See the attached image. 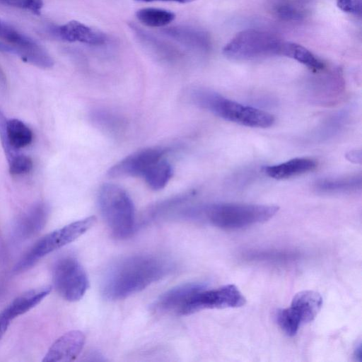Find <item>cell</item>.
<instances>
[{
  "instance_id": "2",
  "label": "cell",
  "mask_w": 362,
  "mask_h": 362,
  "mask_svg": "<svg viewBox=\"0 0 362 362\" xmlns=\"http://www.w3.org/2000/svg\"><path fill=\"white\" fill-rule=\"evenodd\" d=\"M278 211V206L271 204L216 203L190 209L187 215L203 218L220 228L233 230L264 223Z\"/></svg>"
},
{
  "instance_id": "15",
  "label": "cell",
  "mask_w": 362,
  "mask_h": 362,
  "mask_svg": "<svg viewBox=\"0 0 362 362\" xmlns=\"http://www.w3.org/2000/svg\"><path fill=\"white\" fill-rule=\"evenodd\" d=\"M201 283H187L174 287L163 293L156 301L154 308L162 313H180L189 300L197 291L205 288Z\"/></svg>"
},
{
  "instance_id": "8",
  "label": "cell",
  "mask_w": 362,
  "mask_h": 362,
  "mask_svg": "<svg viewBox=\"0 0 362 362\" xmlns=\"http://www.w3.org/2000/svg\"><path fill=\"white\" fill-rule=\"evenodd\" d=\"M53 284L58 293L66 300H79L86 293L88 280L85 270L72 257L59 259L52 272Z\"/></svg>"
},
{
  "instance_id": "23",
  "label": "cell",
  "mask_w": 362,
  "mask_h": 362,
  "mask_svg": "<svg viewBox=\"0 0 362 362\" xmlns=\"http://www.w3.org/2000/svg\"><path fill=\"white\" fill-rule=\"evenodd\" d=\"M6 135L8 146L12 150L29 145L33 139V133L30 128L18 119L7 121Z\"/></svg>"
},
{
  "instance_id": "16",
  "label": "cell",
  "mask_w": 362,
  "mask_h": 362,
  "mask_svg": "<svg viewBox=\"0 0 362 362\" xmlns=\"http://www.w3.org/2000/svg\"><path fill=\"white\" fill-rule=\"evenodd\" d=\"M312 0H267L271 14L285 22H300L307 18L311 9Z\"/></svg>"
},
{
  "instance_id": "24",
  "label": "cell",
  "mask_w": 362,
  "mask_h": 362,
  "mask_svg": "<svg viewBox=\"0 0 362 362\" xmlns=\"http://www.w3.org/2000/svg\"><path fill=\"white\" fill-rule=\"evenodd\" d=\"M137 19L143 25L151 28H161L168 25L175 18L173 12L158 8H144L136 13Z\"/></svg>"
},
{
  "instance_id": "32",
  "label": "cell",
  "mask_w": 362,
  "mask_h": 362,
  "mask_svg": "<svg viewBox=\"0 0 362 362\" xmlns=\"http://www.w3.org/2000/svg\"><path fill=\"white\" fill-rule=\"evenodd\" d=\"M138 1H142V2H152V1H173V2H177L181 4H185L192 2L196 0H135Z\"/></svg>"
},
{
  "instance_id": "1",
  "label": "cell",
  "mask_w": 362,
  "mask_h": 362,
  "mask_svg": "<svg viewBox=\"0 0 362 362\" xmlns=\"http://www.w3.org/2000/svg\"><path fill=\"white\" fill-rule=\"evenodd\" d=\"M165 259L152 255L122 258L106 272L101 292L110 300H118L139 292L164 277L170 271Z\"/></svg>"
},
{
  "instance_id": "14",
  "label": "cell",
  "mask_w": 362,
  "mask_h": 362,
  "mask_svg": "<svg viewBox=\"0 0 362 362\" xmlns=\"http://www.w3.org/2000/svg\"><path fill=\"white\" fill-rule=\"evenodd\" d=\"M163 33L187 49L198 53H206L211 47L207 33L195 27L175 25L165 28Z\"/></svg>"
},
{
  "instance_id": "9",
  "label": "cell",
  "mask_w": 362,
  "mask_h": 362,
  "mask_svg": "<svg viewBox=\"0 0 362 362\" xmlns=\"http://www.w3.org/2000/svg\"><path fill=\"white\" fill-rule=\"evenodd\" d=\"M246 303V298L234 284L217 288H203L193 294L182 308L180 315H187L204 309L238 308Z\"/></svg>"
},
{
  "instance_id": "18",
  "label": "cell",
  "mask_w": 362,
  "mask_h": 362,
  "mask_svg": "<svg viewBox=\"0 0 362 362\" xmlns=\"http://www.w3.org/2000/svg\"><path fill=\"white\" fill-rule=\"evenodd\" d=\"M317 165L316 161L313 158L301 157L279 164L267 165L262 170L271 178L284 180L313 171Z\"/></svg>"
},
{
  "instance_id": "7",
  "label": "cell",
  "mask_w": 362,
  "mask_h": 362,
  "mask_svg": "<svg viewBox=\"0 0 362 362\" xmlns=\"http://www.w3.org/2000/svg\"><path fill=\"white\" fill-rule=\"evenodd\" d=\"M322 305V298L318 292L300 291L294 296L290 307L276 312V321L286 335L295 336L300 326L316 317Z\"/></svg>"
},
{
  "instance_id": "19",
  "label": "cell",
  "mask_w": 362,
  "mask_h": 362,
  "mask_svg": "<svg viewBox=\"0 0 362 362\" xmlns=\"http://www.w3.org/2000/svg\"><path fill=\"white\" fill-rule=\"evenodd\" d=\"M49 214L48 206L38 203L29 209L17 224V234L23 238H30L40 231L46 224Z\"/></svg>"
},
{
  "instance_id": "21",
  "label": "cell",
  "mask_w": 362,
  "mask_h": 362,
  "mask_svg": "<svg viewBox=\"0 0 362 362\" xmlns=\"http://www.w3.org/2000/svg\"><path fill=\"white\" fill-rule=\"evenodd\" d=\"M315 189L323 193H345L361 189V176L353 175L342 178L320 180L315 185Z\"/></svg>"
},
{
  "instance_id": "10",
  "label": "cell",
  "mask_w": 362,
  "mask_h": 362,
  "mask_svg": "<svg viewBox=\"0 0 362 362\" xmlns=\"http://www.w3.org/2000/svg\"><path fill=\"white\" fill-rule=\"evenodd\" d=\"M168 150L160 147H149L126 156L107 170L110 177H143L148 169L159 159L165 157Z\"/></svg>"
},
{
  "instance_id": "28",
  "label": "cell",
  "mask_w": 362,
  "mask_h": 362,
  "mask_svg": "<svg viewBox=\"0 0 362 362\" xmlns=\"http://www.w3.org/2000/svg\"><path fill=\"white\" fill-rule=\"evenodd\" d=\"M8 162L9 172L12 175L27 173L33 168L32 159L25 155H16Z\"/></svg>"
},
{
  "instance_id": "25",
  "label": "cell",
  "mask_w": 362,
  "mask_h": 362,
  "mask_svg": "<svg viewBox=\"0 0 362 362\" xmlns=\"http://www.w3.org/2000/svg\"><path fill=\"white\" fill-rule=\"evenodd\" d=\"M298 257V254L295 252L279 250H252L244 255L248 261L280 264L293 262Z\"/></svg>"
},
{
  "instance_id": "29",
  "label": "cell",
  "mask_w": 362,
  "mask_h": 362,
  "mask_svg": "<svg viewBox=\"0 0 362 362\" xmlns=\"http://www.w3.org/2000/svg\"><path fill=\"white\" fill-rule=\"evenodd\" d=\"M362 0H336L337 5L342 11L360 16Z\"/></svg>"
},
{
  "instance_id": "5",
  "label": "cell",
  "mask_w": 362,
  "mask_h": 362,
  "mask_svg": "<svg viewBox=\"0 0 362 362\" xmlns=\"http://www.w3.org/2000/svg\"><path fill=\"white\" fill-rule=\"evenodd\" d=\"M284 41L270 31L250 28L240 31L223 47L228 59L247 61L272 56H281Z\"/></svg>"
},
{
  "instance_id": "17",
  "label": "cell",
  "mask_w": 362,
  "mask_h": 362,
  "mask_svg": "<svg viewBox=\"0 0 362 362\" xmlns=\"http://www.w3.org/2000/svg\"><path fill=\"white\" fill-rule=\"evenodd\" d=\"M131 28L144 47L160 59L173 62L181 57L180 51L169 42L134 24L131 25Z\"/></svg>"
},
{
  "instance_id": "11",
  "label": "cell",
  "mask_w": 362,
  "mask_h": 362,
  "mask_svg": "<svg viewBox=\"0 0 362 362\" xmlns=\"http://www.w3.org/2000/svg\"><path fill=\"white\" fill-rule=\"evenodd\" d=\"M51 291L52 287L49 286L32 289L21 294L13 300L0 313V340L13 320L39 304L49 295Z\"/></svg>"
},
{
  "instance_id": "3",
  "label": "cell",
  "mask_w": 362,
  "mask_h": 362,
  "mask_svg": "<svg viewBox=\"0 0 362 362\" xmlns=\"http://www.w3.org/2000/svg\"><path fill=\"white\" fill-rule=\"evenodd\" d=\"M191 98L199 107L243 126L267 128L275 122L274 117L266 111L240 104L211 90L196 89L192 92Z\"/></svg>"
},
{
  "instance_id": "31",
  "label": "cell",
  "mask_w": 362,
  "mask_h": 362,
  "mask_svg": "<svg viewBox=\"0 0 362 362\" xmlns=\"http://www.w3.org/2000/svg\"><path fill=\"white\" fill-rule=\"evenodd\" d=\"M361 151L360 149H355L349 151L346 154V159L354 163H361Z\"/></svg>"
},
{
  "instance_id": "27",
  "label": "cell",
  "mask_w": 362,
  "mask_h": 362,
  "mask_svg": "<svg viewBox=\"0 0 362 362\" xmlns=\"http://www.w3.org/2000/svg\"><path fill=\"white\" fill-rule=\"evenodd\" d=\"M0 4L18 8L39 15L44 3L42 0H0Z\"/></svg>"
},
{
  "instance_id": "13",
  "label": "cell",
  "mask_w": 362,
  "mask_h": 362,
  "mask_svg": "<svg viewBox=\"0 0 362 362\" xmlns=\"http://www.w3.org/2000/svg\"><path fill=\"white\" fill-rule=\"evenodd\" d=\"M85 335L78 330L68 332L59 337L45 354L43 362H66L74 360L82 351Z\"/></svg>"
},
{
  "instance_id": "20",
  "label": "cell",
  "mask_w": 362,
  "mask_h": 362,
  "mask_svg": "<svg viewBox=\"0 0 362 362\" xmlns=\"http://www.w3.org/2000/svg\"><path fill=\"white\" fill-rule=\"evenodd\" d=\"M281 56L297 61L315 73L325 69V64L320 59L306 47L295 42L284 41Z\"/></svg>"
},
{
  "instance_id": "22",
  "label": "cell",
  "mask_w": 362,
  "mask_h": 362,
  "mask_svg": "<svg viewBox=\"0 0 362 362\" xmlns=\"http://www.w3.org/2000/svg\"><path fill=\"white\" fill-rule=\"evenodd\" d=\"M172 176V165L165 157H163L153 163L142 177L151 189L159 190L165 187Z\"/></svg>"
},
{
  "instance_id": "26",
  "label": "cell",
  "mask_w": 362,
  "mask_h": 362,
  "mask_svg": "<svg viewBox=\"0 0 362 362\" xmlns=\"http://www.w3.org/2000/svg\"><path fill=\"white\" fill-rule=\"evenodd\" d=\"M0 39L20 50L35 46L37 42L0 19Z\"/></svg>"
},
{
  "instance_id": "6",
  "label": "cell",
  "mask_w": 362,
  "mask_h": 362,
  "mask_svg": "<svg viewBox=\"0 0 362 362\" xmlns=\"http://www.w3.org/2000/svg\"><path fill=\"white\" fill-rule=\"evenodd\" d=\"M94 216L76 221L57 229L40 239L14 267L16 273L26 270L45 255L76 240L95 223Z\"/></svg>"
},
{
  "instance_id": "4",
  "label": "cell",
  "mask_w": 362,
  "mask_h": 362,
  "mask_svg": "<svg viewBox=\"0 0 362 362\" xmlns=\"http://www.w3.org/2000/svg\"><path fill=\"white\" fill-rule=\"evenodd\" d=\"M101 214L112 235L119 239L129 237L134 228L135 215L133 202L120 186L104 184L98 193Z\"/></svg>"
},
{
  "instance_id": "12",
  "label": "cell",
  "mask_w": 362,
  "mask_h": 362,
  "mask_svg": "<svg viewBox=\"0 0 362 362\" xmlns=\"http://www.w3.org/2000/svg\"><path fill=\"white\" fill-rule=\"evenodd\" d=\"M49 33L56 37L70 42H81L88 45L100 46L107 43L105 33L77 21L49 28Z\"/></svg>"
},
{
  "instance_id": "30",
  "label": "cell",
  "mask_w": 362,
  "mask_h": 362,
  "mask_svg": "<svg viewBox=\"0 0 362 362\" xmlns=\"http://www.w3.org/2000/svg\"><path fill=\"white\" fill-rule=\"evenodd\" d=\"M0 52L4 53H8L11 54H14L16 56L19 55V50L17 47L10 45L5 41L0 39Z\"/></svg>"
},
{
  "instance_id": "33",
  "label": "cell",
  "mask_w": 362,
  "mask_h": 362,
  "mask_svg": "<svg viewBox=\"0 0 362 362\" xmlns=\"http://www.w3.org/2000/svg\"><path fill=\"white\" fill-rule=\"evenodd\" d=\"M354 356L356 359L358 361H361V343L360 342L358 346H356L355 351H354Z\"/></svg>"
}]
</instances>
